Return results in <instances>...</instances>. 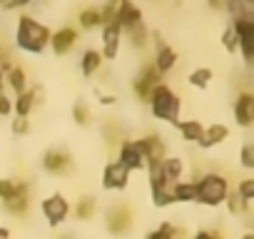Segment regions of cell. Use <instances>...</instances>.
<instances>
[{"instance_id": "ab89813d", "label": "cell", "mask_w": 254, "mask_h": 239, "mask_svg": "<svg viewBox=\"0 0 254 239\" xmlns=\"http://www.w3.org/2000/svg\"><path fill=\"white\" fill-rule=\"evenodd\" d=\"M10 115H13V100L5 92H0V117H10Z\"/></svg>"}, {"instance_id": "3957f363", "label": "cell", "mask_w": 254, "mask_h": 239, "mask_svg": "<svg viewBox=\"0 0 254 239\" xmlns=\"http://www.w3.org/2000/svg\"><path fill=\"white\" fill-rule=\"evenodd\" d=\"M194 184H197V202L209 209L222 207L229 194V182L222 172H202V177Z\"/></svg>"}, {"instance_id": "4dcf8cb0", "label": "cell", "mask_w": 254, "mask_h": 239, "mask_svg": "<svg viewBox=\"0 0 254 239\" xmlns=\"http://www.w3.org/2000/svg\"><path fill=\"white\" fill-rule=\"evenodd\" d=\"M212 80H214V72H212L209 67H194V70L190 72V77H187V82H190L194 90H207V87L212 85Z\"/></svg>"}, {"instance_id": "f6af8a7d", "label": "cell", "mask_w": 254, "mask_h": 239, "mask_svg": "<svg viewBox=\"0 0 254 239\" xmlns=\"http://www.w3.org/2000/svg\"><path fill=\"white\" fill-rule=\"evenodd\" d=\"M209 8L212 10H222V3H219V0H209Z\"/></svg>"}, {"instance_id": "836d02e7", "label": "cell", "mask_w": 254, "mask_h": 239, "mask_svg": "<svg viewBox=\"0 0 254 239\" xmlns=\"http://www.w3.org/2000/svg\"><path fill=\"white\" fill-rule=\"evenodd\" d=\"M137 80H142L145 85H150V87H157V85H162V75L155 70V65L152 62H145L142 67H140V72H137Z\"/></svg>"}, {"instance_id": "60d3db41", "label": "cell", "mask_w": 254, "mask_h": 239, "mask_svg": "<svg viewBox=\"0 0 254 239\" xmlns=\"http://www.w3.org/2000/svg\"><path fill=\"white\" fill-rule=\"evenodd\" d=\"M25 5H28L25 0H3V3H0V10H20Z\"/></svg>"}, {"instance_id": "f1b7e54d", "label": "cell", "mask_w": 254, "mask_h": 239, "mask_svg": "<svg viewBox=\"0 0 254 239\" xmlns=\"http://www.w3.org/2000/svg\"><path fill=\"white\" fill-rule=\"evenodd\" d=\"M122 35H127V40H130V45H132L135 50H145V48L150 45V30H147L145 23L135 25L132 30H127V33H122Z\"/></svg>"}, {"instance_id": "cb8c5ba5", "label": "cell", "mask_w": 254, "mask_h": 239, "mask_svg": "<svg viewBox=\"0 0 254 239\" xmlns=\"http://www.w3.org/2000/svg\"><path fill=\"white\" fill-rule=\"evenodd\" d=\"M70 212H75V219L80 222H90L97 212V197L92 194H82L80 199H75V207H70Z\"/></svg>"}, {"instance_id": "52a82bcc", "label": "cell", "mask_w": 254, "mask_h": 239, "mask_svg": "<svg viewBox=\"0 0 254 239\" xmlns=\"http://www.w3.org/2000/svg\"><path fill=\"white\" fill-rule=\"evenodd\" d=\"M40 212H43V217L48 219L50 227H60L70 217V202L63 192H53L40 202Z\"/></svg>"}, {"instance_id": "f546056e", "label": "cell", "mask_w": 254, "mask_h": 239, "mask_svg": "<svg viewBox=\"0 0 254 239\" xmlns=\"http://www.w3.org/2000/svg\"><path fill=\"white\" fill-rule=\"evenodd\" d=\"M70 115H72V122H75L77 127H87V125L92 122V110H90V105H87L85 100H75Z\"/></svg>"}, {"instance_id": "4fadbf2b", "label": "cell", "mask_w": 254, "mask_h": 239, "mask_svg": "<svg viewBox=\"0 0 254 239\" xmlns=\"http://www.w3.org/2000/svg\"><path fill=\"white\" fill-rule=\"evenodd\" d=\"M115 23L120 25L122 33L132 30L135 25L145 23V18H142V8L135 5V3H130V0H122V3H117V18H115Z\"/></svg>"}, {"instance_id": "7c38bea8", "label": "cell", "mask_w": 254, "mask_h": 239, "mask_svg": "<svg viewBox=\"0 0 254 239\" xmlns=\"http://www.w3.org/2000/svg\"><path fill=\"white\" fill-rule=\"evenodd\" d=\"M100 30H102V50H100V55H102V60L112 62V60H117V55H120L122 30H120V25H117V23L102 25Z\"/></svg>"}, {"instance_id": "d4e9b609", "label": "cell", "mask_w": 254, "mask_h": 239, "mask_svg": "<svg viewBox=\"0 0 254 239\" xmlns=\"http://www.w3.org/2000/svg\"><path fill=\"white\" fill-rule=\"evenodd\" d=\"M145 239H187V232L172 222H162L157 229H150Z\"/></svg>"}, {"instance_id": "603a6c76", "label": "cell", "mask_w": 254, "mask_h": 239, "mask_svg": "<svg viewBox=\"0 0 254 239\" xmlns=\"http://www.w3.org/2000/svg\"><path fill=\"white\" fill-rule=\"evenodd\" d=\"M102 55H100V50H95V48H87L85 53H82V58H80V72L85 75V77H95L100 70H102Z\"/></svg>"}, {"instance_id": "ba28073f", "label": "cell", "mask_w": 254, "mask_h": 239, "mask_svg": "<svg viewBox=\"0 0 254 239\" xmlns=\"http://www.w3.org/2000/svg\"><path fill=\"white\" fill-rule=\"evenodd\" d=\"M147 179H150V197H152V204L155 207H170L175 204V197H172V187L175 184H167L160 175V165L157 167H150L147 170Z\"/></svg>"}, {"instance_id": "7bdbcfd3", "label": "cell", "mask_w": 254, "mask_h": 239, "mask_svg": "<svg viewBox=\"0 0 254 239\" xmlns=\"http://www.w3.org/2000/svg\"><path fill=\"white\" fill-rule=\"evenodd\" d=\"M95 95H97V102L105 105V107H110V105L117 102V95H105V92H100V90H95Z\"/></svg>"}, {"instance_id": "bcb514c9", "label": "cell", "mask_w": 254, "mask_h": 239, "mask_svg": "<svg viewBox=\"0 0 254 239\" xmlns=\"http://www.w3.org/2000/svg\"><path fill=\"white\" fill-rule=\"evenodd\" d=\"M239 239H254V232H244V234H242Z\"/></svg>"}, {"instance_id": "e0dca14e", "label": "cell", "mask_w": 254, "mask_h": 239, "mask_svg": "<svg viewBox=\"0 0 254 239\" xmlns=\"http://www.w3.org/2000/svg\"><path fill=\"white\" fill-rule=\"evenodd\" d=\"M160 175L167 184H177L182 182L185 177V160L180 155H167L162 162H160Z\"/></svg>"}, {"instance_id": "8d00e7d4", "label": "cell", "mask_w": 254, "mask_h": 239, "mask_svg": "<svg viewBox=\"0 0 254 239\" xmlns=\"http://www.w3.org/2000/svg\"><path fill=\"white\" fill-rule=\"evenodd\" d=\"M239 165L244 170H254V145L252 142H244L242 150H239Z\"/></svg>"}, {"instance_id": "7402d4cb", "label": "cell", "mask_w": 254, "mask_h": 239, "mask_svg": "<svg viewBox=\"0 0 254 239\" xmlns=\"http://www.w3.org/2000/svg\"><path fill=\"white\" fill-rule=\"evenodd\" d=\"M222 10L229 15V20H254V5L252 3H242V0H224Z\"/></svg>"}, {"instance_id": "ac0fdd59", "label": "cell", "mask_w": 254, "mask_h": 239, "mask_svg": "<svg viewBox=\"0 0 254 239\" xmlns=\"http://www.w3.org/2000/svg\"><path fill=\"white\" fill-rule=\"evenodd\" d=\"M177 60H180V55H177V50L172 48V45H160V48H155V60H152V65H155V70L165 77L167 72H172L175 70V65H177Z\"/></svg>"}, {"instance_id": "4316f807", "label": "cell", "mask_w": 254, "mask_h": 239, "mask_svg": "<svg viewBox=\"0 0 254 239\" xmlns=\"http://www.w3.org/2000/svg\"><path fill=\"white\" fill-rule=\"evenodd\" d=\"M33 110H35V97H33V90L28 87L23 95H18L15 100H13V112H15V117H30L33 115Z\"/></svg>"}, {"instance_id": "f35d334b", "label": "cell", "mask_w": 254, "mask_h": 239, "mask_svg": "<svg viewBox=\"0 0 254 239\" xmlns=\"http://www.w3.org/2000/svg\"><path fill=\"white\" fill-rule=\"evenodd\" d=\"M187 239H222V232L219 229H197L192 237Z\"/></svg>"}, {"instance_id": "277c9868", "label": "cell", "mask_w": 254, "mask_h": 239, "mask_svg": "<svg viewBox=\"0 0 254 239\" xmlns=\"http://www.w3.org/2000/svg\"><path fill=\"white\" fill-rule=\"evenodd\" d=\"M105 227L110 234H127L132 227H135V212L130 204L125 202H117V204H110L107 212H105Z\"/></svg>"}, {"instance_id": "44dd1931", "label": "cell", "mask_w": 254, "mask_h": 239, "mask_svg": "<svg viewBox=\"0 0 254 239\" xmlns=\"http://www.w3.org/2000/svg\"><path fill=\"white\" fill-rule=\"evenodd\" d=\"M175 127L182 135V140L190 142V145H197L202 140V135H204V125L199 122V120H177Z\"/></svg>"}, {"instance_id": "1f68e13d", "label": "cell", "mask_w": 254, "mask_h": 239, "mask_svg": "<svg viewBox=\"0 0 254 239\" xmlns=\"http://www.w3.org/2000/svg\"><path fill=\"white\" fill-rule=\"evenodd\" d=\"M23 184H25V179H13V177H3L0 179V202H10L20 189H23Z\"/></svg>"}, {"instance_id": "ee69618b", "label": "cell", "mask_w": 254, "mask_h": 239, "mask_svg": "<svg viewBox=\"0 0 254 239\" xmlns=\"http://www.w3.org/2000/svg\"><path fill=\"white\" fill-rule=\"evenodd\" d=\"M0 239H10V229L8 227H0Z\"/></svg>"}, {"instance_id": "8fae6325", "label": "cell", "mask_w": 254, "mask_h": 239, "mask_svg": "<svg viewBox=\"0 0 254 239\" xmlns=\"http://www.w3.org/2000/svg\"><path fill=\"white\" fill-rule=\"evenodd\" d=\"M117 162H120L127 172H130V175H132V172L145 170V160H142V155H140V150H137L135 140H122V142H120Z\"/></svg>"}, {"instance_id": "83f0119b", "label": "cell", "mask_w": 254, "mask_h": 239, "mask_svg": "<svg viewBox=\"0 0 254 239\" xmlns=\"http://www.w3.org/2000/svg\"><path fill=\"white\" fill-rule=\"evenodd\" d=\"M77 25L82 30H95V28H102V20H100V8L95 5H87L77 13Z\"/></svg>"}, {"instance_id": "7a4b0ae2", "label": "cell", "mask_w": 254, "mask_h": 239, "mask_svg": "<svg viewBox=\"0 0 254 239\" xmlns=\"http://www.w3.org/2000/svg\"><path fill=\"white\" fill-rule=\"evenodd\" d=\"M150 105V112L155 120H162V122H170L175 125L177 120H180V112H182V97L170 87V85H157L147 100Z\"/></svg>"}, {"instance_id": "30bf717a", "label": "cell", "mask_w": 254, "mask_h": 239, "mask_svg": "<svg viewBox=\"0 0 254 239\" xmlns=\"http://www.w3.org/2000/svg\"><path fill=\"white\" fill-rule=\"evenodd\" d=\"M130 184V172H127L117 160L107 162L102 170V189L105 192H122Z\"/></svg>"}, {"instance_id": "e575fe53", "label": "cell", "mask_w": 254, "mask_h": 239, "mask_svg": "<svg viewBox=\"0 0 254 239\" xmlns=\"http://www.w3.org/2000/svg\"><path fill=\"white\" fill-rule=\"evenodd\" d=\"M222 48H224L229 55L237 53V33H234V25H232V23L222 30Z\"/></svg>"}, {"instance_id": "5bb4252c", "label": "cell", "mask_w": 254, "mask_h": 239, "mask_svg": "<svg viewBox=\"0 0 254 239\" xmlns=\"http://www.w3.org/2000/svg\"><path fill=\"white\" fill-rule=\"evenodd\" d=\"M77 40H80V33L75 30V28H70V25H65V28H60V30H55V33H50V50L55 53V55H67L75 45H77Z\"/></svg>"}, {"instance_id": "2e32d148", "label": "cell", "mask_w": 254, "mask_h": 239, "mask_svg": "<svg viewBox=\"0 0 254 239\" xmlns=\"http://www.w3.org/2000/svg\"><path fill=\"white\" fill-rule=\"evenodd\" d=\"M227 140H229V127L222 125V122H214V125L204 127V135H202V140L197 142V147H199V150H214V147L224 145Z\"/></svg>"}, {"instance_id": "8992f818", "label": "cell", "mask_w": 254, "mask_h": 239, "mask_svg": "<svg viewBox=\"0 0 254 239\" xmlns=\"http://www.w3.org/2000/svg\"><path fill=\"white\" fill-rule=\"evenodd\" d=\"M40 167H43V172H48V175H53V177H63V175L72 172L75 160H72V155H70L67 150H63V147H48V150L43 152V157H40Z\"/></svg>"}, {"instance_id": "d6986e66", "label": "cell", "mask_w": 254, "mask_h": 239, "mask_svg": "<svg viewBox=\"0 0 254 239\" xmlns=\"http://www.w3.org/2000/svg\"><path fill=\"white\" fill-rule=\"evenodd\" d=\"M3 85H5L10 92H15V97L23 95V92L28 90V72H25V67H20V65H10V67L5 70V80H3Z\"/></svg>"}, {"instance_id": "d590c367", "label": "cell", "mask_w": 254, "mask_h": 239, "mask_svg": "<svg viewBox=\"0 0 254 239\" xmlns=\"http://www.w3.org/2000/svg\"><path fill=\"white\" fill-rule=\"evenodd\" d=\"M247 204H252V199H254V179L252 177H247V179H239V184H237V189H234Z\"/></svg>"}, {"instance_id": "9c48e42d", "label": "cell", "mask_w": 254, "mask_h": 239, "mask_svg": "<svg viewBox=\"0 0 254 239\" xmlns=\"http://www.w3.org/2000/svg\"><path fill=\"white\" fill-rule=\"evenodd\" d=\"M234 33H237V53H242L244 62L252 65L254 60V20H234Z\"/></svg>"}, {"instance_id": "9a60e30c", "label": "cell", "mask_w": 254, "mask_h": 239, "mask_svg": "<svg viewBox=\"0 0 254 239\" xmlns=\"http://www.w3.org/2000/svg\"><path fill=\"white\" fill-rule=\"evenodd\" d=\"M234 120H237V125L239 127H252L254 122V95L252 92H239L237 100H234Z\"/></svg>"}, {"instance_id": "d6a6232c", "label": "cell", "mask_w": 254, "mask_h": 239, "mask_svg": "<svg viewBox=\"0 0 254 239\" xmlns=\"http://www.w3.org/2000/svg\"><path fill=\"white\" fill-rule=\"evenodd\" d=\"M224 207H227V212H229L232 217H242V214H247V209H249V204H247L234 189H229V194H227V199H224Z\"/></svg>"}, {"instance_id": "74e56055", "label": "cell", "mask_w": 254, "mask_h": 239, "mask_svg": "<svg viewBox=\"0 0 254 239\" xmlns=\"http://www.w3.org/2000/svg\"><path fill=\"white\" fill-rule=\"evenodd\" d=\"M10 132H13L15 137H25V135L30 132V120H25V117H13V120H10Z\"/></svg>"}, {"instance_id": "b9f144b4", "label": "cell", "mask_w": 254, "mask_h": 239, "mask_svg": "<svg viewBox=\"0 0 254 239\" xmlns=\"http://www.w3.org/2000/svg\"><path fill=\"white\" fill-rule=\"evenodd\" d=\"M13 62L8 60V55H0V92L5 90V85H3V80H5V70L10 67Z\"/></svg>"}, {"instance_id": "484cf974", "label": "cell", "mask_w": 254, "mask_h": 239, "mask_svg": "<svg viewBox=\"0 0 254 239\" xmlns=\"http://www.w3.org/2000/svg\"><path fill=\"white\" fill-rule=\"evenodd\" d=\"M172 197H175V202H180V204L197 202V184L190 182V179H182V182H177V184L172 187Z\"/></svg>"}, {"instance_id": "6da1fadb", "label": "cell", "mask_w": 254, "mask_h": 239, "mask_svg": "<svg viewBox=\"0 0 254 239\" xmlns=\"http://www.w3.org/2000/svg\"><path fill=\"white\" fill-rule=\"evenodd\" d=\"M50 45V28L40 23L38 18L23 13L18 15V28H15V48L28 53V55H40Z\"/></svg>"}, {"instance_id": "ffe728a7", "label": "cell", "mask_w": 254, "mask_h": 239, "mask_svg": "<svg viewBox=\"0 0 254 239\" xmlns=\"http://www.w3.org/2000/svg\"><path fill=\"white\" fill-rule=\"evenodd\" d=\"M3 209H5L8 214H13V217H25V214H28V209H30V184L25 182V184H23V189H20L10 202H5V204H3Z\"/></svg>"}, {"instance_id": "5b68a950", "label": "cell", "mask_w": 254, "mask_h": 239, "mask_svg": "<svg viewBox=\"0 0 254 239\" xmlns=\"http://www.w3.org/2000/svg\"><path fill=\"white\" fill-rule=\"evenodd\" d=\"M135 145L145 160V170L150 167H157L165 157H167V145L162 140V135H142V137H135Z\"/></svg>"}]
</instances>
